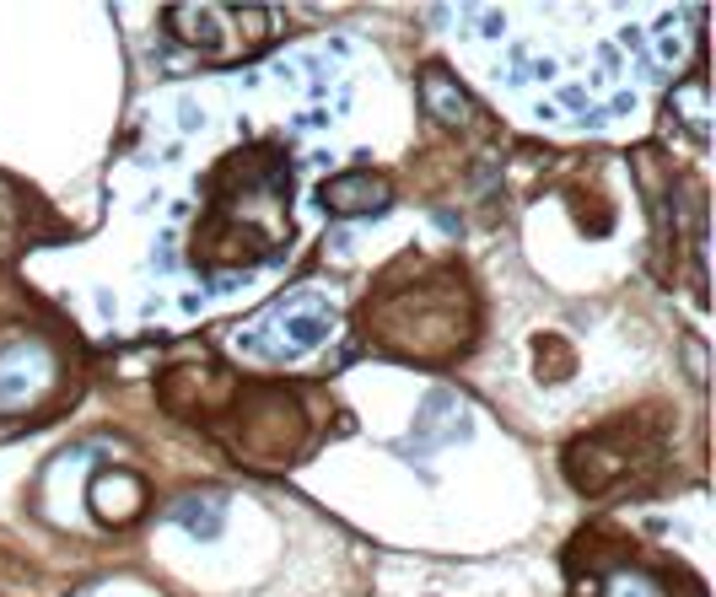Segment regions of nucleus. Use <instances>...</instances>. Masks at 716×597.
<instances>
[{
	"instance_id": "9",
	"label": "nucleus",
	"mask_w": 716,
	"mask_h": 597,
	"mask_svg": "<svg viewBox=\"0 0 716 597\" xmlns=\"http://www.w3.org/2000/svg\"><path fill=\"white\" fill-rule=\"evenodd\" d=\"M474 436V420H469V403L453 388H431V393L415 403V431L399 441L405 458H431L436 447H453V441H469Z\"/></svg>"
},
{
	"instance_id": "25",
	"label": "nucleus",
	"mask_w": 716,
	"mask_h": 597,
	"mask_svg": "<svg viewBox=\"0 0 716 597\" xmlns=\"http://www.w3.org/2000/svg\"><path fill=\"white\" fill-rule=\"evenodd\" d=\"M71 597H81V592H71Z\"/></svg>"
},
{
	"instance_id": "20",
	"label": "nucleus",
	"mask_w": 716,
	"mask_h": 597,
	"mask_svg": "<svg viewBox=\"0 0 716 597\" xmlns=\"http://www.w3.org/2000/svg\"><path fill=\"white\" fill-rule=\"evenodd\" d=\"M684 355H690V372H695V383H706V355H701V339H690V345H684Z\"/></svg>"
},
{
	"instance_id": "14",
	"label": "nucleus",
	"mask_w": 716,
	"mask_h": 597,
	"mask_svg": "<svg viewBox=\"0 0 716 597\" xmlns=\"http://www.w3.org/2000/svg\"><path fill=\"white\" fill-rule=\"evenodd\" d=\"M162 516L173 522V527H184L189 538H200V544H215L221 533H226V490H184V496H173L162 506Z\"/></svg>"
},
{
	"instance_id": "18",
	"label": "nucleus",
	"mask_w": 716,
	"mask_h": 597,
	"mask_svg": "<svg viewBox=\"0 0 716 597\" xmlns=\"http://www.w3.org/2000/svg\"><path fill=\"white\" fill-rule=\"evenodd\" d=\"M501 11H480V38H501Z\"/></svg>"
},
{
	"instance_id": "10",
	"label": "nucleus",
	"mask_w": 716,
	"mask_h": 597,
	"mask_svg": "<svg viewBox=\"0 0 716 597\" xmlns=\"http://www.w3.org/2000/svg\"><path fill=\"white\" fill-rule=\"evenodd\" d=\"M571 597H679V592H673L668 571H657L635 554H609V560H593L587 576H577Z\"/></svg>"
},
{
	"instance_id": "11",
	"label": "nucleus",
	"mask_w": 716,
	"mask_h": 597,
	"mask_svg": "<svg viewBox=\"0 0 716 597\" xmlns=\"http://www.w3.org/2000/svg\"><path fill=\"white\" fill-rule=\"evenodd\" d=\"M318 204L323 215H339V221H356V215H388L394 204V184L372 167H350V173H334L318 184Z\"/></svg>"
},
{
	"instance_id": "17",
	"label": "nucleus",
	"mask_w": 716,
	"mask_h": 597,
	"mask_svg": "<svg viewBox=\"0 0 716 597\" xmlns=\"http://www.w3.org/2000/svg\"><path fill=\"white\" fill-rule=\"evenodd\" d=\"M178 129H189V135L205 129V108L195 98H178Z\"/></svg>"
},
{
	"instance_id": "12",
	"label": "nucleus",
	"mask_w": 716,
	"mask_h": 597,
	"mask_svg": "<svg viewBox=\"0 0 716 597\" xmlns=\"http://www.w3.org/2000/svg\"><path fill=\"white\" fill-rule=\"evenodd\" d=\"M415 98H420V113L431 118V124H442V129H474L480 124V102L474 92L447 71V65H420V76H415Z\"/></svg>"
},
{
	"instance_id": "2",
	"label": "nucleus",
	"mask_w": 716,
	"mask_h": 597,
	"mask_svg": "<svg viewBox=\"0 0 716 597\" xmlns=\"http://www.w3.org/2000/svg\"><path fill=\"white\" fill-rule=\"evenodd\" d=\"M205 221L195 232V264L243 275L248 264H264L291 237V167L275 146H259L248 156H226L221 173L205 178Z\"/></svg>"
},
{
	"instance_id": "7",
	"label": "nucleus",
	"mask_w": 716,
	"mask_h": 597,
	"mask_svg": "<svg viewBox=\"0 0 716 597\" xmlns=\"http://www.w3.org/2000/svg\"><path fill=\"white\" fill-rule=\"evenodd\" d=\"M657 463V441L635 425V420H619V425H604V431H587L566 447V479L571 490L587 500L614 496L625 485H635L641 469Z\"/></svg>"
},
{
	"instance_id": "6",
	"label": "nucleus",
	"mask_w": 716,
	"mask_h": 597,
	"mask_svg": "<svg viewBox=\"0 0 716 597\" xmlns=\"http://www.w3.org/2000/svg\"><path fill=\"white\" fill-rule=\"evenodd\" d=\"M329 334H334V307H329V297L318 286H291L286 297L270 301L248 328H237L232 345L243 355L270 361V366H291V361L312 355L318 345H329Z\"/></svg>"
},
{
	"instance_id": "13",
	"label": "nucleus",
	"mask_w": 716,
	"mask_h": 597,
	"mask_svg": "<svg viewBox=\"0 0 716 597\" xmlns=\"http://www.w3.org/2000/svg\"><path fill=\"white\" fill-rule=\"evenodd\" d=\"M87 500H92V511H98L102 527H129V522L146 516L151 490H146V479H140L135 469H102V474H92Z\"/></svg>"
},
{
	"instance_id": "22",
	"label": "nucleus",
	"mask_w": 716,
	"mask_h": 597,
	"mask_svg": "<svg viewBox=\"0 0 716 597\" xmlns=\"http://www.w3.org/2000/svg\"><path fill=\"white\" fill-rule=\"evenodd\" d=\"M619 43H625V49H646V38H641V27H625V33H619Z\"/></svg>"
},
{
	"instance_id": "21",
	"label": "nucleus",
	"mask_w": 716,
	"mask_h": 597,
	"mask_svg": "<svg viewBox=\"0 0 716 597\" xmlns=\"http://www.w3.org/2000/svg\"><path fill=\"white\" fill-rule=\"evenodd\" d=\"M560 102H566V108H587V92H582V87H566Z\"/></svg>"
},
{
	"instance_id": "4",
	"label": "nucleus",
	"mask_w": 716,
	"mask_h": 597,
	"mask_svg": "<svg viewBox=\"0 0 716 597\" xmlns=\"http://www.w3.org/2000/svg\"><path fill=\"white\" fill-rule=\"evenodd\" d=\"M243 469L275 474L291 469L312 441V420L297 388L286 383H237L232 398L221 403V414L205 425Z\"/></svg>"
},
{
	"instance_id": "3",
	"label": "nucleus",
	"mask_w": 716,
	"mask_h": 597,
	"mask_svg": "<svg viewBox=\"0 0 716 597\" xmlns=\"http://www.w3.org/2000/svg\"><path fill=\"white\" fill-rule=\"evenodd\" d=\"M81 393L76 339L49 317H0V431L43 425Z\"/></svg>"
},
{
	"instance_id": "23",
	"label": "nucleus",
	"mask_w": 716,
	"mask_h": 597,
	"mask_svg": "<svg viewBox=\"0 0 716 597\" xmlns=\"http://www.w3.org/2000/svg\"><path fill=\"white\" fill-rule=\"evenodd\" d=\"M630 108H635V98H630V92H619V98H614L609 108H604V113L614 118V113H630Z\"/></svg>"
},
{
	"instance_id": "16",
	"label": "nucleus",
	"mask_w": 716,
	"mask_h": 597,
	"mask_svg": "<svg viewBox=\"0 0 716 597\" xmlns=\"http://www.w3.org/2000/svg\"><path fill=\"white\" fill-rule=\"evenodd\" d=\"M533 361H539V383H544V372H555L549 383L571 377V350H566L555 334H539V339H533Z\"/></svg>"
},
{
	"instance_id": "5",
	"label": "nucleus",
	"mask_w": 716,
	"mask_h": 597,
	"mask_svg": "<svg viewBox=\"0 0 716 597\" xmlns=\"http://www.w3.org/2000/svg\"><path fill=\"white\" fill-rule=\"evenodd\" d=\"M167 33H173V43H184L189 54H200L210 65H232V60H248L270 43L275 16L259 0H248V5L178 0V5H167Z\"/></svg>"
},
{
	"instance_id": "8",
	"label": "nucleus",
	"mask_w": 716,
	"mask_h": 597,
	"mask_svg": "<svg viewBox=\"0 0 716 597\" xmlns=\"http://www.w3.org/2000/svg\"><path fill=\"white\" fill-rule=\"evenodd\" d=\"M232 388H237V377H232L221 361H195V366H173V372H162L157 398H162L167 414L195 420V425H210V420L221 414V403L232 398Z\"/></svg>"
},
{
	"instance_id": "15",
	"label": "nucleus",
	"mask_w": 716,
	"mask_h": 597,
	"mask_svg": "<svg viewBox=\"0 0 716 597\" xmlns=\"http://www.w3.org/2000/svg\"><path fill=\"white\" fill-rule=\"evenodd\" d=\"M668 118H679L701 146L711 140V81H706L701 65H695L684 81H673V92H668Z\"/></svg>"
},
{
	"instance_id": "19",
	"label": "nucleus",
	"mask_w": 716,
	"mask_h": 597,
	"mask_svg": "<svg viewBox=\"0 0 716 597\" xmlns=\"http://www.w3.org/2000/svg\"><path fill=\"white\" fill-rule=\"evenodd\" d=\"M431 221H436L447 237H458V232H463V215H453V210H431Z\"/></svg>"
},
{
	"instance_id": "1",
	"label": "nucleus",
	"mask_w": 716,
	"mask_h": 597,
	"mask_svg": "<svg viewBox=\"0 0 716 597\" xmlns=\"http://www.w3.org/2000/svg\"><path fill=\"white\" fill-rule=\"evenodd\" d=\"M480 307L469 291V275L458 264H420L399 259L383 286L361 301V339L383 355L447 366L474 345Z\"/></svg>"
},
{
	"instance_id": "24",
	"label": "nucleus",
	"mask_w": 716,
	"mask_h": 597,
	"mask_svg": "<svg viewBox=\"0 0 716 597\" xmlns=\"http://www.w3.org/2000/svg\"><path fill=\"white\" fill-rule=\"evenodd\" d=\"M5 215H11V204H0V221H5Z\"/></svg>"
}]
</instances>
